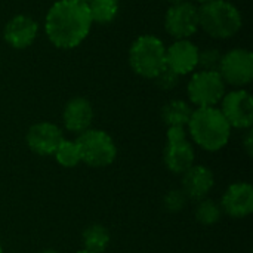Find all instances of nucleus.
<instances>
[{"label": "nucleus", "instance_id": "f257e3e1", "mask_svg": "<svg viewBox=\"0 0 253 253\" xmlns=\"http://www.w3.org/2000/svg\"><path fill=\"white\" fill-rule=\"evenodd\" d=\"M93 21L86 3L73 0L55 1L44 16V34L56 49L71 50L89 36Z\"/></svg>", "mask_w": 253, "mask_h": 253}, {"label": "nucleus", "instance_id": "f03ea898", "mask_svg": "<svg viewBox=\"0 0 253 253\" xmlns=\"http://www.w3.org/2000/svg\"><path fill=\"white\" fill-rule=\"evenodd\" d=\"M185 129L191 142L209 153L222 150L231 138V126L218 107L194 108Z\"/></svg>", "mask_w": 253, "mask_h": 253}, {"label": "nucleus", "instance_id": "7ed1b4c3", "mask_svg": "<svg viewBox=\"0 0 253 253\" xmlns=\"http://www.w3.org/2000/svg\"><path fill=\"white\" fill-rule=\"evenodd\" d=\"M242 25L240 10L228 0H212L199 6V28L212 39H231L240 31Z\"/></svg>", "mask_w": 253, "mask_h": 253}, {"label": "nucleus", "instance_id": "20e7f679", "mask_svg": "<svg viewBox=\"0 0 253 253\" xmlns=\"http://www.w3.org/2000/svg\"><path fill=\"white\" fill-rule=\"evenodd\" d=\"M127 61L135 74L154 80L166 68V44L154 34H141L132 42Z\"/></svg>", "mask_w": 253, "mask_h": 253}, {"label": "nucleus", "instance_id": "39448f33", "mask_svg": "<svg viewBox=\"0 0 253 253\" xmlns=\"http://www.w3.org/2000/svg\"><path fill=\"white\" fill-rule=\"evenodd\" d=\"M82 163L90 168H107L117 157V145L111 135L102 129H87L76 138Z\"/></svg>", "mask_w": 253, "mask_h": 253}, {"label": "nucleus", "instance_id": "423d86ee", "mask_svg": "<svg viewBox=\"0 0 253 253\" xmlns=\"http://www.w3.org/2000/svg\"><path fill=\"white\" fill-rule=\"evenodd\" d=\"M225 92L227 84L224 83L218 71H194L187 84V95L190 104L196 108L218 107Z\"/></svg>", "mask_w": 253, "mask_h": 253}, {"label": "nucleus", "instance_id": "0eeeda50", "mask_svg": "<svg viewBox=\"0 0 253 253\" xmlns=\"http://www.w3.org/2000/svg\"><path fill=\"white\" fill-rule=\"evenodd\" d=\"M196 162V151L185 127H168L163 163L175 175H182Z\"/></svg>", "mask_w": 253, "mask_h": 253}, {"label": "nucleus", "instance_id": "6e6552de", "mask_svg": "<svg viewBox=\"0 0 253 253\" xmlns=\"http://www.w3.org/2000/svg\"><path fill=\"white\" fill-rule=\"evenodd\" d=\"M218 73L225 84L245 89L253 80V53L248 49L236 47L222 53Z\"/></svg>", "mask_w": 253, "mask_h": 253}, {"label": "nucleus", "instance_id": "1a4fd4ad", "mask_svg": "<svg viewBox=\"0 0 253 253\" xmlns=\"http://www.w3.org/2000/svg\"><path fill=\"white\" fill-rule=\"evenodd\" d=\"M165 30L175 40L193 37L199 28V6L190 0L170 4L165 13Z\"/></svg>", "mask_w": 253, "mask_h": 253}, {"label": "nucleus", "instance_id": "9d476101", "mask_svg": "<svg viewBox=\"0 0 253 253\" xmlns=\"http://www.w3.org/2000/svg\"><path fill=\"white\" fill-rule=\"evenodd\" d=\"M218 107L231 126V129H252L253 125V99L246 89H234L225 92Z\"/></svg>", "mask_w": 253, "mask_h": 253}, {"label": "nucleus", "instance_id": "9b49d317", "mask_svg": "<svg viewBox=\"0 0 253 253\" xmlns=\"http://www.w3.org/2000/svg\"><path fill=\"white\" fill-rule=\"evenodd\" d=\"M64 139L62 129L50 122H37L30 126L25 135L27 147L37 156H53L56 147Z\"/></svg>", "mask_w": 253, "mask_h": 253}, {"label": "nucleus", "instance_id": "f8f14e48", "mask_svg": "<svg viewBox=\"0 0 253 253\" xmlns=\"http://www.w3.org/2000/svg\"><path fill=\"white\" fill-rule=\"evenodd\" d=\"M199 47L190 39L175 40L166 46V68L179 77L193 74L199 65Z\"/></svg>", "mask_w": 253, "mask_h": 253}, {"label": "nucleus", "instance_id": "ddd939ff", "mask_svg": "<svg viewBox=\"0 0 253 253\" xmlns=\"http://www.w3.org/2000/svg\"><path fill=\"white\" fill-rule=\"evenodd\" d=\"M224 215L234 219L248 218L253 212V187L249 182H234L222 194L219 202Z\"/></svg>", "mask_w": 253, "mask_h": 253}, {"label": "nucleus", "instance_id": "4468645a", "mask_svg": "<svg viewBox=\"0 0 253 253\" xmlns=\"http://www.w3.org/2000/svg\"><path fill=\"white\" fill-rule=\"evenodd\" d=\"M39 34V24L34 18L19 13L12 16L4 28H3V39L4 42L16 50H22L30 47Z\"/></svg>", "mask_w": 253, "mask_h": 253}, {"label": "nucleus", "instance_id": "2eb2a0df", "mask_svg": "<svg viewBox=\"0 0 253 253\" xmlns=\"http://www.w3.org/2000/svg\"><path fill=\"white\" fill-rule=\"evenodd\" d=\"M215 187V175L211 168L193 165L181 175V190L188 200L199 202L206 199Z\"/></svg>", "mask_w": 253, "mask_h": 253}, {"label": "nucleus", "instance_id": "dca6fc26", "mask_svg": "<svg viewBox=\"0 0 253 253\" xmlns=\"http://www.w3.org/2000/svg\"><path fill=\"white\" fill-rule=\"evenodd\" d=\"M93 116L95 114L90 101L83 96H74L64 105L62 125L68 132L80 135L92 127Z\"/></svg>", "mask_w": 253, "mask_h": 253}, {"label": "nucleus", "instance_id": "f3484780", "mask_svg": "<svg viewBox=\"0 0 253 253\" xmlns=\"http://www.w3.org/2000/svg\"><path fill=\"white\" fill-rule=\"evenodd\" d=\"M194 108L184 99H172L162 107L160 117L168 127H187Z\"/></svg>", "mask_w": 253, "mask_h": 253}, {"label": "nucleus", "instance_id": "a211bd4d", "mask_svg": "<svg viewBox=\"0 0 253 253\" xmlns=\"http://www.w3.org/2000/svg\"><path fill=\"white\" fill-rule=\"evenodd\" d=\"M111 243V234L102 224H92L82 233V245L84 251L104 253Z\"/></svg>", "mask_w": 253, "mask_h": 253}, {"label": "nucleus", "instance_id": "6ab92c4d", "mask_svg": "<svg viewBox=\"0 0 253 253\" xmlns=\"http://www.w3.org/2000/svg\"><path fill=\"white\" fill-rule=\"evenodd\" d=\"M93 24H111L120 10V0H87L86 1Z\"/></svg>", "mask_w": 253, "mask_h": 253}, {"label": "nucleus", "instance_id": "aec40b11", "mask_svg": "<svg viewBox=\"0 0 253 253\" xmlns=\"http://www.w3.org/2000/svg\"><path fill=\"white\" fill-rule=\"evenodd\" d=\"M222 209L221 205L212 199H203L197 202L196 211H194V218L199 224L205 225V227H211L218 224L222 219Z\"/></svg>", "mask_w": 253, "mask_h": 253}, {"label": "nucleus", "instance_id": "412c9836", "mask_svg": "<svg viewBox=\"0 0 253 253\" xmlns=\"http://www.w3.org/2000/svg\"><path fill=\"white\" fill-rule=\"evenodd\" d=\"M53 157H55L56 163L65 169H73L82 163V157H80V151H79L76 139L64 138L59 142V145L56 147Z\"/></svg>", "mask_w": 253, "mask_h": 253}, {"label": "nucleus", "instance_id": "4be33fe9", "mask_svg": "<svg viewBox=\"0 0 253 253\" xmlns=\"http://www.w3.org/2000/svg\"><path fill=\"white\" fill-rule=\"evenodd\" d=\"M222 59V52L215 47H208L199 50V65L197 68L205 71H218Z\"/></svg>", "mask_w": 253, "mask_h": 253}, {"label": "nucleus", "instance_id": "5701e85b", "mask_svg": "<svg viewBox=\"0 0 253 253\" xmlns=\"http://www.w3.org/2000/svg\"><path fill=\"white\" fill-rule=\"evenodd\" d=\"M188 202L190 200L187 199V196L182 193L181 188L170 190L163 197V209L166 212H169V213H178V212H181L187 206Z\"/></svg>", "mask_w": 253, "mask_h": 253}, {"label": "nucleus", "instance_id": "b1692460", "mask_svg": "<svg viewBox=\"0 0 253 253\" xmlns=\"http://www.w3.org/2000/svg\"><path fill=\"white\" fill-rule=\"evenodd\" d=\"M179 76L175 74L173 71L165 68L153 82L156 83V86L162 90H173L178 84H179Z\"/></svg>", "mask_w": 253, "mask_h": 253}, {"label": "nucleus", "instance_id": "393cba45", "mask_svg": "<svg viewBox=\"0 0 253 253\" xmlns=\"http://www.w3.org/2000/svg\"><path fill=\"white\" fill-rule=\"evenodd\" d=\"M243 145H245V150H246V154L249 157L253 156V132L252 129H248L246 135H245V139H243Z\"/></svg>", "mask_w": 253, "mask_h": 253}, {"label": "nucleus", "instance_id": "a878e982", "mask_svg": "<svg viewBox=\"0 0 253 253\" xmlns=\"http://www.w3.org/2000/svg\"><path fill=\"white\" fill-rule=\"evenodd\" d=\"M191 3H194L196 6H202V4H206V3H209V1H212V0H190Z\"/></svg>", "mask_w": 253, "mask_h": 253}, {"label": "nucleus", "instance_id": "bb28decb", "mask_svg": "<svg viewBox=\"0 0 253 253\" xmlns=\"http://www.w3.org/2000/svg\"><path fill=\"white\" fill-rule=\"evenodd\" d=\"M165 1H168L169 6H170V4H178V3H182V1H187V0H165Z\"/></svg>", "mask_w": 253, "mask_h": 253}, {"label": "nucleus", "instance_id": "cd10ccee", "mask_svg": "<svg viewBox=\"0 0 253 253\" xmlns=\"http://www.w3.org/2000/svg\"><path fill=\"white\" fill-rule=\"evenodd\" d=\"M39 253H59L58 251H55V249H43V251H40Z\"/></svg>", "mask_w": 253, "mask_h": 253}, {"label": "nucleus", "instance_id": "c85d7f7f", "mask_svg": "<svg viewBox=\"0 0 253 253\" xmlns=\"http://www.w3.org/2000/svg\"><path fill=\"white\" fill-rule=\"evenodd\" d=\"M77 253H93V252H89V251H84V249H82V251H79Z\"/></svg>", "mask_w": 253, "mask_h": 253}, {"label": "nucleus", "instance_id": "c756f323", "mask_svg": "<svg viewBox=\"0 0 253 253\" xmlns=\"http://www.w3.org/2000/svg\"><path fill=\"white\" fill-rule=\"evenodd\" d=\"M73 1H80V3H86L87 0H73Z\"/></svg>", "mask_w": 253, "mask_h": 253}, {"label": "nucleus", "instance_id": "7c9ffc66", "mask_svg": "<svg viewBox=\"0 0 253 253\" xmlns=\"http://www.w3.org/2000/svg\"><path fill=\"white\" fill-rule=\"evenodd\" d=\"M0 253H4V249H3V246H1V243H0Z\"/></svg>", "mask_w": 253, "mask_h": 253}]
</instances>
